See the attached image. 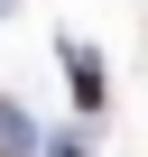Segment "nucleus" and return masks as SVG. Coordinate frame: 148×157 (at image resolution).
I'll use <instances>...</instances> for the list:
<instances>
[{
	"mask_svg": "<svg viewBox=\"0 0 148 157\" xmlns=\"http://www.w3.org/2000/svg\"><path fill=\"white\" fill-rule=\"evenodd\" d=\"M65 74H74V93H84V102H102V65H93V56L65 46Z\"/></svg>",
	"mask_w": 148,
	"mask_h": 157,
	"instance_id": "f257e3e1",
	"label": "nucleus"
}]
</instances>
